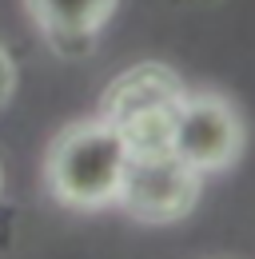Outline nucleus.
<instances>
[{
  "label": "nucleus",
  "instance_id": "f257e3e1",
  "mask_svg": "<svg viewBox=\"0 0 255 259\" xmlns=\"http://www.w3.org/2000/svg\"><path fill=\"white\" fill-rule=\"evenodd\" d=\"M128 167V148L100 116L80 120L48 144L44 152V184L56 203L72 211H100L120 199Z\"/></svg>",
  "mask_w": 255,
  "mask_h": 259
},
{
  "label": "nucleus",
  "instance_id": "f03ea898",
  "mask_svg": "<svg viewBox=\"0 0 255 259\" xmlns=\"http://www.w3.org/2000/svg\"><path fill=\"white\" fill-rule=\"evenodd\" d=\"M184 80L180 72L159 60H144L120 72L100 100V120L124 140L128 156L140 152H163L172 148L176 120L184 108Z\"/></svg>",
  "mask_w": 255,
  "mask_h": 259
},
{
  "label": "nucleus",
  "instance_id": "7ed1b4c3",
  "mask_svg": "<svg viewBox=\"0 0 255 259\" xmlns=\"http://www.w3.org/2000/svg\"><path fill=\"white\" fill-rule=\"evenodd\" d=\"M203 192V171L176 156V148L163 152H140L128 156L124 184H120V207L140 224H180L191 215Z\"/></svg>",
  "mask_w": 255,
  "mask_h": 259
},
{
  "label": "nucleus",
  "instance_id": "20e7f679",
  "mask_svg": "<svg viewBox=\"0 0 255 259\" xmlns=\"http://www.w3.org/2000/svg\"><path fill=\"white\" fill-rule=\"evenodd\" d=\"M172 148L180 160H188L195 171H227L235 167L243 148H247V128L235 104L220 92H188Z\"/></svg>",
  "mask_w": 255,
  "mask_h": 259
},
{
  "label": "nucleus",
  "instance_id": "39448f33",
  "mask_svg": "<svg viewBox=\"0 0 255 259\" xmlns=\"http://www.w3.org/2000/svg\"><path fill=\"white\" fill-rule=\"evenodd\" d=\"M44 40L60 56H88L120 0H24Z\"/></svg>",
  "mask_w": 255,
  "mask_h": 259
},
{
  "label": "nucleus",
  "instance_id": "423d86ee",
  "mask_svg": "<svg viewBox=\"0 0 255 259\" xmlns=\"http://www.w3.org/2000/svg\"><path fill=\"white\" fill-rule=\"evenodd\" d=\"M16 92V64H12V52L0 44V104Z\"/></svg>",
  "mask_w": 255,
  "mask_h": 259
},
{
  "label": "nucleus",
  "instance_id": "0eeeda50",
  "mask_svg": "<svg viewBox=\"0 0 255 259\" xmlns=\"http://www.w3.org/2000/svg\"><path fill=\"white\" fill-rule=\"evenodd\" d=\"M0 192H4V171H0Z\"/></svg>",
  "mask_w": 255,
  "mask_h": 259
}]
</instances>
